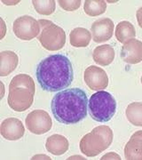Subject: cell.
Here are the masks:
<instances>
[{"label": "cell", "instance_id": "cell-14", "mask_svg": "<svg viewBox=\"0 0 142 160\" xmlns=\"http://www.w3.org/2000/svg\"><path fill=\"white\" fill-rule=\"evenodd\" d=\"M68 147V139L61 134H52L46 140V148L47 151L54 156H61L66 153Z\"/></svg>", "mask_w": 142, "mask_h": 160}, {"label": "cell", "instance_id": "cell-5", "mask_svg": "<svg viewBox=\"0 0 142 160\" xmlns=\"http://www.w3.org/2000/svg\"><path fill=\"white\" fill-rule=\"evenodd\" d=\"M41 31L38 40L42 46L48 51H58L66 44V33L64 29L48 20H38Z\"/></svg>", "mask_w": 142, "mask_h": 160}, {"label": "cell", "instance_id": "cell-19", "mask_svg": "<svg viewBox=\"0 0 142 160\" xmlns=\"http://www.w3.org/2000/svg\"><path fill=\"white\" fill-rule=\"evenodd\" d=\"M14 88H24L28 89L33 94L36 92V87L33 78L27 74H19L12 78L9 85V90Z\"/></svg>", "mask_w": 142, "mask_h": 160}, {"label": "cell", "instance_id": "cell-28", "mask_svg": "<svg viewBox=\"0 0 142 160\" xmlns=\"http://www.w3.org/2000/svg\"><path fill=\"white\" fill-rule=\"evenodd\" d=\"M140 81H141V85H142V76H141V80H140Z\"/></svg>", "mask_w": 142, "mask_h": 160}, {"label": "cell", "instance_id": "cell-27", "mask_svg": "<svg viewBox=\"0 0 142 160\" xmlns=\"http://www.w3.org/2000/svg\"><path fill=\"white\" fill-rule=\"evenodd\" d=\"M68 159H85V158L81 156H76V157H70Z\"/></svg>", "mask_w": 142, "mask_h": 160}, {"label": "cell", "instance_id": "cell-23", "mask_svg": "<svg viewBox=\"0 0 142 160\" xmlns=\"http://www.w3.org/2000/svg\"><path fill=\"white\" fill-rule=\"evenodd\" d=\"M81 0H74V1H68V0H59L58 3L60 6L65 11H76L81 6Z\"/></svg>", "mask_w": 142, "mask_h": 160}, {"label": "cell", "instance_id": "cell-22", "mask_svg": "<svg viewBox=\"0 0 142 160\" xmlns=\"http://www.w3.org/2000/svg\"><path fill=\"white\" fill-rule=\"evenodd\" d=\"M32 4H33L35 10L43 15H50L55 11L56 4L54 0H48V1L33 0Z\"/></svg>", "mask_w": 142, "mask_h": 160}, {"label": "cell", "instance_id": "cell-21", "mask_svg": "<svg viewBox=\"0 0 142 160\" xmlns=\"http://www.w3.org/2000/svg\"><path fill=\"white\" fill-rule=\"evenodd\" d=\"M107 9V2L104 0H85L84 11L88 16H98L104 13Z\"/></svg>", "mask_w": 142, "mask_h": 160}, {"label": "cell", "instance_id": "cell-4", "mask_svg": "<svg viewBox=\"0 0 142 160\" xmlns=\"http://www.w3.org/2000/svg\"><path fill=\"white\" fill-rule=\"evenodd\" d=\"M89 114L93 120L106 123L116 111V102L108 92L99 91L93 93L88 102Z\"/></svg>", "mask_w": 142, "mask_h": 160}, {"label": "cell", "instance_id": "cell-15", "mask_svg": "<svg viewBox=\"0 0 142 160\" xmlns=\"http://www.w3.org/2000/svg\"><path fill=\"white\" fill-rule=\"evenodd\" d=\"M19 62L18 55L12 51L0 52V76L6 77L16 69Z\"/></svg>", "mask_w": 142, "mask_h": 160}, {"label": "cell", "instance_id": "cell-17", "mask_svg": "<svg viewBox=\"0 0 142 160\" xmlns=\"http://www.w3.org/2000/svg\"><path fill=\"white\" fill-rule=\"evenodd\" d=\"M91 39V32L85 28H76L69 34L70 45L74 47H86Z\"/></svg>", "mask_w": 142, "mask_h": 160}, {"label": "cell", "instance_id": "cell-1", "mask_svg": "<svg viewBox=\"0 0 142 160\" xmlns=\"http://www.w3.org/2000/svg\"><path fill=\"white\" fill-rule=\"evenodd\" d=\"M36 73L42 89L51 92L64 90L74 79L72 63L63 54H53L43 59Z\"/></svg>", "mask_w": 142, "mask_h": 160}, {"label": "cell", "instance_id": "cell-20", "mask_svg": "<svg viewBox=\"0 0 142 160\" xmlns=\"http://www.w3.org/2000/svg\"><path fill=\"white\" fill-rule=\"evenodd\" d=\"M128 121L133 126H142V102H134L128 105L125 110Z\"/></svg>", "mask_w": 142, "mask_h": 160}, {"label": "cell", "instance_id": "cell-10", "mask_svg": "<svg viewBox=\"0 0 142 160\" xmlns=\"http://www.w3.org/2000/svg\"><path fill=\"white\" fill-rule=\"evenodd\" d=\"M92 39L96 43H104L110 39L113 36L114 22L109 18L97 20L91 27Z\"/></svg>", "mask_w": 142, "mask_h": 160}, {"label": "cell", "instance_id": "cell-2", "mask_svg": "<svg viewBox=\"0 0 142 160\" xmlns=\"http://www.w3.org/2000/svg\"><path fill=\"white\" fill-rule=\"evenodd\" d=\"M88 100L80 88H69L57 92L51 102V113L55 119L64 125H75L87 116Z\"/></svg>", "mask_w": 142, "mask_h": 160}, {"label": "cell", "instance_id": "cell-9", "mask_svg": "<svg viewBox=\"0 0 142 160\" xmlns=\"http://www.w3.org/2000/svg\"><path fill=\"white\" fill-rule=\"evenodd\" d=\"M84 79L87 86L94 91H100L108 86V77L106 71L97 66H89L85 69Z\"/></svg>", "mask_w": 142, "mask_h": 160}, {"label": "cell", "instance_id": "cell-13", "mask_svg": "<svg viewBox=\"0 0 142 160\" xmlns=\"http://www.w3.org/2000/svg\"><path fill=\"white\" fill-rule=\"evenodd\" d=\"M127 160H142V130L135 132L125 147Z\"/></svg>", "mask_w": 142, "mask_h": 160}, {"label": "cell", "instance_id": "cell-7", "mask_svg": "<svg viewBox=\"0 0 142 160\" xmlns=\"http://www.w3.org/2000/svg\"><path fill=\"white\" fill-rule=\"evenodd\" d=\"M28 131L34 134H44L51 130L52 126L50 115L43 109H36L31 111L25 119Z\"/></svg>", "mask_w": 142, "mask_h": 160}, {"label": "cell", "instance_id": "cell-16", "mask_svg": "<svg viewBox=\"0 0 142 160\" xmlns=\"http://www.w3.org/2000/svg\"><path fill=\"white\" fill-rule=\"evenodd\" d=\"M115 52L110 45H102L97 46L92 52L94 62L100 66H108L113 62Z\"/></svg>", "mask_w": 142, "mask_h": 160}, {"label": "cell", "instance_id": "cell-11", "mask_svg": "<svg viewBox=\"0 0 142 160\" xmlns=\"http://www.w3.org/2000/svg\"><path fill=\"white\" fill-rule=\"evenodd\" d=\"M0 132L6 140L17 141L23 137L25 128L21 120L15 118H9L1 123Z\"/></svg>", "mask_w": 142, "mask_h": 160}, {"label": "cell", "instance_id": "cell-18", "mask_svg": "<svg viewBox=\"0 0 142 160\" xmlns=\"http://www.w3.org/2000/svg\"><path fill=\"white\" fill-rule=\"evenodd\" d=\"M136 37V31L134 26L130 22L123 21L116 25L115 38L120 43L125 44L128 40Z\"/></svg>", "mask_w": 142, "mask_h": 160}, {"label": "cell", "instance_id": "cell-8", "mask_svg": "<svg viewBox=\"0 0 142 160\" xmlns=\"http://www.w3.org/2000/svg\"><path fill=\"white\" fill-rule=\"evenodd\" d=\"M34 95L28 89L14 88L9 90L7 102L9 107L14 111L23 112L32 105L34 102Z\"/></svg>", "mask_w": 142, "mask_h": 160}, {"label": "cell", "instance_id": "cell-3", "mask_svg": "<svg viewBox=\"0 0 142 160\" xmlns=\"http://www.w3.org/2000/svg\"><path fill=\"white\" fill-rule=\"evenodd\" d=\"M113 137V131L109 126H97L81 139L80 150L86 157H96L111 145Z\"/></svg>", "mask_w": 142, "mask_h": 160}, {"label": "cell", "instance_id": "cell-24", "mask_svg": "<svg viewBox=\"0 0 142 160\" xmlns=\"http://www.w3.org/2000/svg\"><path fill=\"white\" fill-rule=\"evenodd\" d=\"M101 160H106V159H117L120 160L121 158L118 154L115 153V152H109L108 154L104 155L102 158H100Z\"/></svg>", "mask_w": 142, "mask_h": 160}, {"label": "cell", "instance_id": "cell-6", "mask_svg": "<svg viewBox=\"0 0 142 160\" xmlns=\"http://www.w3.org/2000/svg\"><path fill=\"white\" fill-rule=\"evenodd\" d=\"M12 30L18 38L28 41L39 36L38 34L41 31V28L38 21H37L35 18L28 15H23L14 21Z\"/></svg>", "mask_w": 142, "mask_h": 160}, {"label": "cell", "instance_id": "cell-26", "mask_svg": "<svg viewBox=\"0 0 142 160\" xmlns=\"http://www.w3.org/2000/svg\"><path fill=\"white\" fill-rule=\"evenodd\" d=\"M32 159H51V158L46 155H37L32 158Z\"/></svg>", "mask_w": 142, "mask_h": 160}, {"label": "cell", "instance_id": "cell-12", "mask_svg": "<svg viewBox=\"0 0 142 160\" xmlns=\"http://www.w3.org/2000/svg\"><path fill=\"white\" fill-rule=\"evenodd\" d=\"M121 57L129 64H137L142 62V42L131 38L125 42L121 49Z\"/></svg>", "mask_w": 142, "mask_h": 160}, {"label": "cell", "instance_id": "cell-25", "mask_svg": "<svg viewBox=\"0 0 142 160\" xmlns=\"http://www.w3.org/2000/svg\"><path fill=\"white\" fill-rule=\"evenodd\" d=\"M136 17L137 21H138V24L139 26L142 29V6L140 8L138 9V11L136 12Z\"/></svg>", "mask_w": 142, "mask_h": 160}]
</instances>
